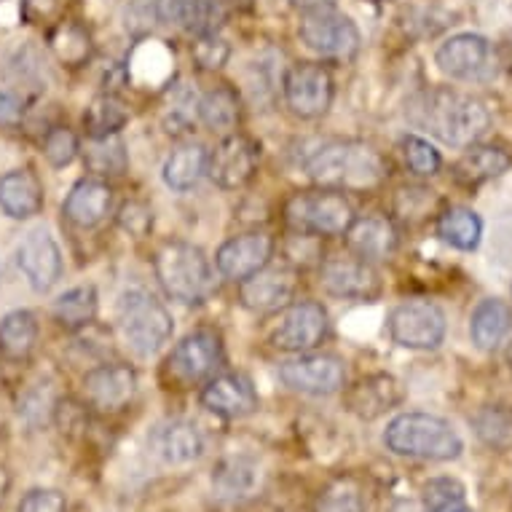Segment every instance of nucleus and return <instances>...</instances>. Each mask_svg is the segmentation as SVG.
<instances>
[{"instance_id":"f257e3e1","label":"nucleus","mask_w":512,"mask_h":512,"mask_svg":"<svg viewBox=\"0 0 512 512\" xmlns=\"http://www.w3.org/2000/svg\"><path fill=\"white\" fill-rule=\"evenodd\" d=\"M408 118L451 148L478 145L491 126L486 105L478 97L456 89H429L419 94L408 108Z\"/></svg>"},{"instance_id":"f03ea898","label":"nucleus","mask_w":512,"mask_h":512,"mask_svg":"<svg viewBox=\"0 0 512 512\" xmlns=\"http://www.w3.org/2000/svg\"><path fill=\"white\" fill-rule=\"evenodd\" d=\"M306 172L314 183L336 191H368L384 180V159L357 140H333L311 153Z\"/></svg>"},{"instance_id":"7ed1b4c3","label":"nucleus","mask_w":512,"mask_h":512,"mask_svg":"<svg viewBox=\"0 0 512 512\" xmlns=\"http://www.w3.org/2000/svg\"><path fill=\"white\" fill-rule=\"evenodd\" d=\"M384 445L395 456L424 462H454L464 451L462 435L451 421L421 411L400 413L389 421L384 429Z\"/></svg>"},{"instance_id":"20e7f679","label":"nucleus","mask_w":512,"mask_h":512,"mask_svg":"<svg viewBox=\"0 0 512 512\" xmlns=\"http://www.w3.org/2000/svg\"><path fill=\"white\" fill-rule=\"evenodd\" d=\"M116 319L129 349L140 357L159 354L175 333V319L169 309L145 287H126L118 295Z\"/></svg>"},{"instance_id":"39448f33","label":"nucleus","mask_w":512,"mask_h":512,"mask_svg":"<svg viewBox=\"0 0 512 512\" xmlns=\"http://www.w3.org/2000/svg\"><path fill=\"white\" fill-rule=\"evenodd\" d=\"M153 271L164 293L177 303L196 306L207 301L212 293V266L202 247L191 242H167L161 244Z\"/></svg>"},{"instance_id":"423d86ee","label":"nucleus","mask_w":512,"mask_h":512,"mask_svg":"<svg viewBox=\"0 0 512 512\" xmlns=\"http://www.w3.org/2000/svg\"><path fill=\"white\" fill-rule=\"evenodd\" d=\"M285 218L298 234L341 236L357 215L344 191L319 188L290 196V202L285 204Z\"/></svg>"},{"instance_id":"0eeeda50","label":"nucleus","mask_w":512,"mask_h":512,"mask_svg":"<svg viewBox=\"0 0 512 512\" xmlns=\"http://www.w3.org/2000/svg\"><path fill=\"white\" fill-rule=\"evenodd\" d=\"M435 62L445 76L467 84H486L499 70L494 43L478 33L451 35L437 46Z\"/></svg>"},{"instance_id":"6e6552de","label":"nucleus","mask_w":512,"mask_h":512,"mask_svg":"<svg viewBox=\"0 0 512 512\" xmlns=\"http://www.w3.org/2000/svg\"><path fill=\"white\" fill-rule=\"evenodd\" d=\"M330 333L328 309L317 301L287 303L274 322L269 341L274 349L287 354H306L317 349Z\"/></svg>"},{"instance_id":"1a4fd4ad","label":"nucleus","mask_w":512,"mask_h":512,"mask_svg":"<svg viewBox=\"0 0 512 512\" xmlns=\"http://www.w3.org/2000/svg\"><path fill=\"white\" fill-rule=\"evenodd\" d=\"M387 328L392 344L413 349V352H432L445 341L448 322L437 303L403 301L389 314Z\"/></svg>"},{"instance_id":"9d476101","label":"nucleus","mask_w":512,"mask_h":512,"mask_svg":"<svg viewBox=\"0 0 512 512\" xmlns=\"http://www.w3.org/2000/svg\"><path fill=\"white\" fill-rule=\"evenodd\" d=\"M298 38L306 49L330 59H352L362 43L357 25L336 9L303 11Z\"/></svg>"},{"instance_id":"9b49d317","label":"nucleus","mask_w":512,"mask_h":512,"mask_svg":"<svg viewBox=\"0 0 512 512\" xmlns=\"http://www.w3.org/2000/svg\"><path fill=\"white\" fill-rule=\"evenodd\" d=\"M279 378L293 392L328 397L346 387V365L336 354H298L279 365Z\"/></svg>"},{"instance_id":"f8f14e48","label":"nucleus","mask_w":512,"mask_h":512,"mask_svg":"<svg viewBox=\"0 0 512 512\" xmlns=\"http://www.w3.org/2000/svg\"><path fill=\"white\" fill-rule=\"evenodd\" d=\"M282 94L287 108L298 118H319L330 110L336 86L328 68L314 62H298L287 68L282 78Z\"/></svg>"},{"instance_id":"ddd939ff","label":"nucleus","mask_w":512,"mask_h":512,"mask_svg":"<svg viewBox=\"0 0 512 512\" xmlns=\"http://www.w3.org/2000/svg\"><path fill=\"white\" fill-rule=\"evenodd\" d=\"M223 360H226V354H223V341L218 333L196 330V333H188L169 352L167 370L180 384H199V381H210L223 365Z\"/></svg>"},{"instance_id":"4468645a","label":"nucleus","mask_w":512,"mask_h":512,"mask_svg":"<svg viewBox=\"0 0 512 512\" xmlns=\"http://www.w3.org/2000/svg\"><path fill=\"white\" fill-rule=\"evenodd\" d=\"M261 164V145L252 137L231 132L218 143V148L210 153V164H207V175L215 185L236 191L250 183Z\"/></svg>"},{"instance_id":"2eb2a0df","label":"nucleus","mask_w":512,"mask_h":512,"mask_svg":"<svg viewBox=\"0 0 512 512\" xmlns=\"http://www.w3.org/2000/svg\"><path fill=\"white\" fill-rule=\"evenodd\" d=\"M17 266L35 293H49L65 271L62 252L46 228H33L17 244Z\"/></svg>"},{"instance_id":"dca6fc26","label":"nucleus","mask_w":512,"mask_h":512,"mask_svg":"<svg viewBox=\"0 0 512 512\" xmlns=\"http://www.w3.org/2000/svg\"><path fill=\"white\" fill-rule=\"evenodd\" d=\"M319 285L333 298H346V301H370L381 293L376 269L357 255H341L322 263Z\"/></svg>"},{"instance_id":"f3484780","label":"nucleus","mask_w":512,"mask_h":512,"mask_svg":"<svg viewBox=\"0 0 512 512\" xmlns=\"http://www.w3.org/2000/svg\"><path fill=\"white\" fill-rule=\"evenodd\" d=\"M137 395V373L124 362H105L84 376V397L94 411L118 413Z\"/></svg>"},{"instance_id":"a211bd4d","label":"nucleus","mask_w":512,"mask_h":512,"mask_svg":"<svg viewBox=\"0 0 512 512\" xmlns=\"http://www.w3.org/2000/svg\"><path fill=\"white\" fill-rule=\"evenodd\" d=\"M274 255V239L266 231H247V234L231 236L220 244L215 255V266L231 282H244L252 274L266 269Z\"/></svg>"},{"instance_id":"6ab92c4d","label":"nucleus","mask_w":512,"mask_h":512,"mask_svg":"<svg viewBox=\"0 0 512 512\" xmlns=\"http://www.w3.org/2000/svg\"><path fill=\"white\" fill-rule=\"evenodd\" d=\"M151 454L167 467H183L204 454V435L194 421L188 419H167L159 421L148 435Z\"/></svg>"},{"instance_id":"aec40b11","label":"nucleus","mask_w":512,"mask_h":512,"mask_svg":"<svg viewBox=\"0 0 512 512\" xmlns=\"http://www.w3.org/2000/svg\"><path fill=\"white\" fill-rule=\"evenodd\" d=\"M298 290V274L287 266H266L250 279L239 282V298L244 309L255 314H271L285 309Z\"/></svg>"},{"instance_id":"412c9836","label":"nucleus","mask_w":512,"mask_h":512,"mask_svg":"<svg viewBox=\"0 0 512 512\" xmlns=\"http://www.w3.org/2000/svg\"><path fill=\"white\" fill-rule=\"evenodd\" d=\"M202 405L207 411L218 413L223 419H244L250 413L258 411V392L252 387V381L242 373H220L212 376L204 384Z\"/></svg>"},{"instance_id":"4be33fe9","label":"nucleus","mask_w":512,"mask_h":512,"mask_svg":"<svg viewBox=\"0 0 512 512\" xmlns=\"http://www.w3.org/2000/svg\"><path fill=\"white\" fill-rule=\"evenodd\" d=\"M346 411L362 421H376L403 403V387L389 373H370L360 378L344 397Z\"/></svg>"},{"instance_id":"5701e85b","label":"nucleus","mask_w":512,"mask_h":512,"mask_svg":"<svg viewBox=\"0 0 512 512\" xmlns=\"http://www.w3.org/2000/svg\"><path fill=\"white\" fill-rule=\"evenodd\" d=\"M113 188L100 177H84L70 188L68 199L62 202V215L76 228H97L110 215Z\"/></svg>"},{"instance_id":"b1692460","label":"nucleus","mask_w":512,"mask_h":512,"mask_svg":"<svg viewBox=\"0 0 512 512\" xmlns=\"http://www.w3.org/2000/svg\"><path fill=\"white\" fill-rule=\"evenodd\" d=\"M346 244L352 255L362 261H387L397 250V228L384 215H365L354 218L352 226L346 228Z\"/></svg>"},{"instance_id":"393cba45","label":"nucleus","mask_w":512,"mask_h":512,"mask_svg":"<svg viewBox=\"0 0 512 512\" xmlns=\"http://www.w3.org/2000/svg\"><path fill=\"white\" fill-rule=\"evenodd\" d=\"M0 210L11 220H30L43 210V183L30 169H11L0 177Z\"/></svg>"},{"instance_id":"a878e982","label":"nucleus","mask_w":512,"mask_h":512,"mask_svg":"<svg viewBox=\"0 0 512 512\" xmlns=\"http://www.w3.org/2000/svg\"><path fill=\"white\" fill-rule=\"evenodd\" d=\"M258 480H261V470L250 456H226L212 470L215 494H218V499L231 504L250 499L258 488Z\"/></svg>"},{"instance_id":"bb28decb","label":"nucleus","mask_w":512,"mask_h":512,"mask_svg":"<svg viewBox=\"0 0 512 512\" xmlns=\"http://www.w3.org/2000/svg\"><path fill=\"white\" fill-rule=\"evenodd\" d=\"M376 510V496L368 480L357 475H344L322 488L317 496L314 512H373Z\"/></svg>"},{"instance_id":"cd10ccee","label":"nucleus","mask_w":512,"mask_h":512,"mask_svg":"<svg viewBox=\"0 0 512 512\" xmlns=\"http://www.w3.org/2000/svg\"><path fill=\"white\" fill-rule=\"evenodd\" d=\"M207 164H210V151L199 143H188L169 153L161 175H164L167 188H172L177 194H185V191H194L196 185L202 183V177L207 175Z\"/></svg>"},{"instance_id":"c85d7f7f","label":"nucleus","mask_w":512,"mask_h":512,"mask_svg":"<svg viewBox=\"0 0 512 512\" xmlns=\"http://www.w3.org/2000/svg\"><path fill=\"white\" fill-rule=\"evenodd\" d=\"M512 314L510 306L499 298H486L475 306L470 317V338L472 344L483 352H494L510 333Z\"/></svg>"},{"instance_id":"c756f323","label":"nucleus","mask_w":512,"mask_h":512,"mask_svg":"<svg viewBox=\"0 0 512 512\" xmlns=\"http://www.w3.org/2000/svg\"><path fill=\"white\" fill-rule=\"evenodd\" d=\"M196 116L210 132L218 135H231L242 116L239 94L231 86H215L210 92H204L196 102Z\"/></svg>"},{"instance_id":"7c9ffc66","label":"nucleus","mask_w":512,"mask_h":512,"mask_svg":"<svg viewBox=\"0 0 512 512\" xmlns=\"http://www.w3.org/2000/svg\"><path fill=\"white\" fill-rule=\"evenodd\" d=\"M512 167V156L496 145H470V151L456 161V180L464 185H480L504 175Z\"/></svg>"},{"instance_id":"2f4dec72","label":"nucleus","mask_w":512,"mask_h":512,"mask_svg":"<svg viewBox=\"0 0 512 512\" xmlns=\"http://www.w3.org/2000/svg\"><path fill=\"white\" fill-rule=\"evenodd\" d=\"M38 341V319L33 311L17 309L0 319V354L6 360H27Z\"/></svg>"},{"instance_id":"473e14b6","label":"nucleus","mask_w":512,"mask_h":512,"mask_svg":"<svg viewBox=\"0 0 512 512\" xmlns=\"http://www.w3.org/2000/svg\"><path fill=\"white\" fill-rule=\"evenodd\" d=\"M437 236L445 244H451L454 250H478L480 239H483V220L470 207H448L437 218Z\"/></svg>"},{"instance_id":"72a5a7b5","label":"nucleus","mask_w":512,"mask_h":512,"mask_svg":"<svg viewBox=\"0 0 512 512\" xmlns=\"http://www.w3.org/2000/svg\"><path fill=\"white\" fill-rule=\"evenodd\" d=\"M97 306H100V298H97V287L94 285H78L68 293H62L54 301V319L65 330H81L89 328L97 317Z\"/></svg>"},{"instance_id":"f704fd0d","label":"nucleus","mask_w":512,"mask_h":512,"mask_svg":"<svg viewBox=\"0 0 512 512\" xmlns=\"http://www.w3.org/2000/svg\"><path fill=\"white\" fill-rule=\"evenodd\" d=\"M126 124H129V110L116 94H100L84 110V129L89 140L121 135Z\"/></svg>"},{"instance_id":"c9c22d12","label":"nucleus","mask_w":512,"mask_h":512,"mask_svg":"<svg viewBox=\"0 0 512 512\" xmlns=\"http://www.w3.org/2000/svg\"><path fill=\"white\" fill-rule=\"evenodd\" d=\"M472 429L480 437V443L491 451H512V408L504 405H486L472 416Z\"/></svg>"},{"instance_id":"e433bc0d","label":"nucleus","mask_w":512,"mask_h":512,"mask_svg":"<svg viewBox=\"0 0 512 512\" xmlns=\"http://www.w3.org/2000/svg\"><path fill=\"white\" fill-rule=\"evenodd\" d=\"M84 159L86 167L100 177L124 175L126 167H129V153H126V145L124 140H121V135L89 140V143H86Z\"/></svg>"},{"instance_id":"4c0bfd02","label":"nucleus","mask_w":512,"mask_h":512,"mask_svg":"<svg viewBox=\"0 0 512 512\" xmlns=\"http://www.w3.org/2000/svg\"><path fill=\"white\" fill-rule=\"evenodd\" d=\"M51 51L57 54L59 62H65L70 68L84 65L92 54V38L78 22H62L49 38Z\"/></svg>"},{"instance_id":"58836bf2","label":"nucleus","mask_w":512,"mask_h":512,"mask_svg":"<svg viewBox=\"0 0 512 512\" xmlns=\"http://www.w3.org/2000/svg\"><path fill=\"white\" fill-rule=\"evenodd\" d=\"M421 494V502L429 512H475L467 504V488L456 478L427 480Z\"/></svg>"},{"instance_id":"ea45409f","label":"nucleus","mask_w":512,"mask_h":512,"mask_svg":"<svg viewBox=\"0 0 512 512\" xmlns=\"http://www.w3.org/2000/svg\"><path fill=\"white\" fill-rule=\"evenodd\" d=\"M403 159L408 164L413 175L421 177H432L440 172L443 167V159H440V151H437L435 145L429 143L427 137L419 135H405L403 137Z\"/></svg>"},{"instance_id":"a19ab883","label":"nucleus","mask_w":512,"mask_h":512,"mask_svg":"<svg viewBox=\"0 0 512 512\" xmlns=\"http://www.w3.org/2000/svg\"><path fill=\"white\" fill-rule=\"evenodd\" d=\"M9 78L17 86H35V89H43L46 84V68H43L41 54L33 49V46H25V49L14 51L9 57Z\"/></svg>"},{"instance_id":"79ce46f5","label":"nucleus","mask_w":512,"mask_h":512,"mask_svg":"<svg viewBox=\"0 0 512 512\" xmlns=\"http://www.w3.org/2000/svg\"><path fill=\"white\" fill-rule=\"evenodd\" d=\"M228 19V6L226 0H196L194 11H191V19H188V27L196 38L202 35H218V30L226 25Z\"/></svg>"},{"instance_id":"37998d69","label":"nucleus","mask_w":512,"mask_h":512,"mask_svg":"<svg viewBox=\"0 0 512 512\" xmlns=\"http://www.w3.org/2000/svg\"><path fill=\"white\" fill-rule=\"evenodd\" d=\"M78 137L70 132L68 126H54L43 137V156L51 167H68L78 156Z\"/></svg>"},{"instance_id":"c03bdc74","label":"nucleus","mask_w":512,"mask_h":512,"mask_svg":"<svg viewBox=\"0 0 512 512\" xmlns=\"http://www.w3.org/2000/svg\"><path fill=\"white\" fill-rule=\"evenodd\" d=\"M118 226L135 239H145L153 231V210L140 199H129L118 210Z\"/></svg>"},{"instance_id":"a18cd8bd","label":"nucleus","mask_w":512,"mask_h":512,"mask_svg":"<svg viewBox=\"0 0 512 512\" xmlns=\"http://www.w3.org/2000/svg\"><path fill=\"white\" fill-rule=\"evenodd\" d=\"M228 57H231V49H228V43L223 38H218V35H202L194 43V59L204 70L223 68Z\"/></svg>"},{"instance_id":"49530a36","label":"nucleus","mask_w":512,"mask_h":512,"mask_svg":"<svg viewBox=\"0 0 512 512\" xmlns=\"http://www.w3.org/2000/svg\"><path fill=\"white\" fill-rule=\"evenodd\" d=\"M17 512H68V499L54 488H33L22 496Z\"/></svg>"},{"instance_id":"de8ad7c7","label":"nucleus","mask_w":512,"mask_h":512,"mask_svg":"<svg viewBox=\"0 0 512 512\" xmlns=\"http://www.w3.org/2000/svg\"><path fill=\"white\" fill-rule=\"evenodd\" d=\"M124 25L132 33H148L153 25H159V9L156 0H129L124 9Z\"/></svg>"},{"instance_id":"09e8293b","label":"nucleus","mask_w":512,"mask_h":512,"mask_svg":"<svg viewBox=\"0 0 512 512\" xmlns=\"http://www.w3.org/2000/svg\"><path fill=\"white\" fill-rule=\"evenodd\" d=\"M25 118V100L22 94L9 89V86H0V126L3 129H17Z\"/></svg>"},{"instance_id":"8fccbe9b","label":"nucleus","mask_w":512,"mask_h":512,"mask_svg":"<svg viewBox=\"0 0 512 512\" xmlns=\"http://www.w3.org/2000/svg\"><path fill=\"white\" fill-rule=\"evenodd\" d=\"M196 0H156L161 25H177L188 27L191 11H194Z\"/></svg>"},{"instance_id":"3c124183","label":"nucleus","mask_w":512,"mask_h":512,"mask_svg":"<svg viewBox=\"0 0 512 512\" xmlns=\"http://www.w3.org/2000/svg\"><path fill=\"white\" fill-rule=\"evenodd\" d=\"M59 0H22V9H25V17L38 22V19H46L51 11L57 9Z\"/></svg>"},{"instance_id":"603ef678","label":"nucleus","mask_w":512,"mask_h":512,"mask_svg":"<svg viewBox=\"0 0 512 512\" xmlns=\"http://www.w3.org/2000/svg\"><path fill=\"white\" fill-rule=\"evenodd\" d=\"M295 9L301 11H319V9H336V0H290Z\"/></svg>"},{"instance_id":"864d4df0","label":"nucleus","mask_w":512,"mask_h":512,"mask_svg":"<svg viewBox=\"0 0 512 512\" xmlns=\"http://www.w3.org/2000/svg\"><path fill=\"white\" fill-rule=\"evenodd\" d=\"M389 512H429L424 507V502H416V499H400V502L392 504V510Z\"/></svg>"},{"instance_id":"5fc2aeb1","label":"nucleus","mask_w":512,"mask_h":512,"mask_svg":"<svg viewBox=\"0 0 512 512\" xmlns=\"http://www.w3.org/2000/svg\"><path fill=\"white\" fill-rule=\"evenodd\" d=\"M376 3H387V0H376Z\"/></svg>"},{"instance_id":"6e6d98bb","label":"nucleus","mask_w":512,"mask_h":512,"mask_svg":"<svg viewBox=\"0 0 512 512\" xmlns=\"http://www.w3.org/2000/svg\"><path fill=\"white\" fill-rule=\"evenodd\" d=\"M0 277H3V269H0Z\"/></svg>"}]
</instances>
